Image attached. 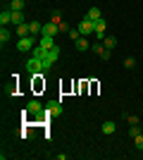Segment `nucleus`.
I'll return each instance as SVG.
<instances>
[{"mask_svg":"<svg viewBox=\"0 0 143 160\" xmlns=\"http://www.w3.org/2000/svg\"><path fill=\"white\" fill-rule=\"evenodd\" d=\"M57 58H60V48L57 46H53V48H48L45 50V55H43V69H50V67H53V62L57 60Z\"/></svg>","mask_w":143,"mask_h":160,"instance_id":"obj_1","label":"nucleus"},{"mask_svg":"<svg viewBox=\"0 0 143 160\" xmlns=\"http://www.w3.org/2000/svg\"><path fill=\"white\" fill-rule=\"evenodd\" d=\"M26 72H29V74L45 72V69H43V60H41V58H34V55H31V58L26 60Z\"/></svg>","mask_w":143,"mask_h":160,"instance_id":"obj_2","label":"nucleus"},{"mask_svg":"<svg viewBox=\"0 0 143 160\" xmlns=\"http://www.w3.org/2000/svg\"><path fill=\"white\" fill-rule=\"evenodd\" d=\"M17 50H19V53L34 50V36H24V38H19V41H17Z\"/></svg>","mask_w":143,"mask_h":160,"instance_id":"obj_3","label":"nucleus"},{"mask_svg":"<svg viewBox=\"0 0 143 160\" xmlns=\"http://www.w3.org/2000/svg\"><path fill=\"white\" fill-rule=\"evenodd\" d=\"M79 31H81V36H91V33H95V22H91L88 17H83L81 24H79Z\"/></svg>","mask_w":143,"mask_h":160,"instance_id":"obj_4","label":"nucleus"},{"mask_svg":"<svg viewBox=\"0 0 143 160\" xmlns=\"http://www.w3.org/2000/svg\"><path fill=\"white\" fill-rule=\"evenodd\" d=\"M45 112L50 115V117H60V115H62V103H60V100H50V103H45Z\"/></svg>","mask_w":143,"mask_h":160,"instance_id":"obj_5","label":"nucleus"},{"mask_svg":"<svg viewBox=\"0 0 143 160\" xmlns=\"http://www.w3.org/2000/svg\"><path fill=\"white\" fill-rule=\"evenodd\" d=\"M24 112H26V115H41L43 112V105L38 103V100H29L26 108H24Z\"/></svg>","mask_w":143,"mask_h":160,"instance_id":"obj_6","label":"nucleus"},{"mask_svg":"<svg viewBox=\"0 0 143 160\" xmlns=\"http://www.w3.org/2000/svg\"><path fill=\"white\" fill-rule=\"evenodd\" d=\"M43 33H45V36H57V33H60V27L53 24V22H45V24H43Z\"/></svg>","mask_w":143,"mask_h":160,"instance_id":"obj_7","label":"nucleus"},{"mask_svg":"<svg viewBox=\"0 0 143 160\" xmlns=\"http://www.w3.org/2000/svg\"><path fill=\"white\" fill-rule=\"evenodd\" d=\"M105 29H107V22H105V19H98V22H95V36H98V38H105Z\"/></svg>","mask_w":143,"mask_h":160,"instance_id":"obj_8","label":"nucleus"},{"mask_svg":"<svg viewBox=\"0 0 143 160\" xmlns=\"http://www.w3.org/2000/svg\"><path fill=\"white\" fill-rule=\"evenodd\" d=\"M43 74H45V72L31 74V77H34V91H41V88H45V81H43Z\"/></svg>","mask_w":143,"mask_h":160,"instance_id":"obj_9","label":"nucleus"},{"mask_svg":"<svg viewBox=\"0 0 143 160\" xmlns=\"http://www.w3.org/2000/svg\"><path fill=\"white\" fill-rule=\"evenodd\" d=\"M38 46H43L48 50V48L55 46V36H45V33H41V41H38Z\"/></svg>","mask_w":143,"mask_h":160,"instance_id":"obj_10","label":"nucleus"},{"mask_svg":"<svg viewBox=\"0 0 143 160\" xmlns=\"http://www.w3.org/2000/svg\"><path fill=\"white\" fill-rule=\"evenodd\" d=\"M74 46H76V50H81V53H83V50H91V43L86 38H81V36L74 41Z\"/></svg>","mask_w":143,"mask_h":160,"instance_id":"obj_11","label":"nucleus"},{"mask_svg":"<svg viewBox=\"0 0 143 160\" xmlns=\"http://www.w3.org/2000/svg\"><path fill=\"white\" fill-rule=\"evenodd\" d=\"M7 22H12V10H10V7H5V10H2V12H0V24H2V27H5Z\"/></svg>","mask_w":143,"mask_h":160,"instance_id":"obj_12","label":"nucleus"},{"mask_svg":"<svg viewBox=\"0 0 143 160\" xmlns=\"http://www.w3.org/2000/svg\"><path fill=\"white\" fill-rule=\"evenodd\" d=\"M12 24H17V27L24 24V10H14L12 12Z\"/></svg>","mask_w":143,"mask_h":160,"instance_id":"obj_13","label":"nucleus"},{"mask_svg":"<svg viewBox=\"0 0 143 160\" xmlns=\"http://www.w3.org/2000/svg\"><path fill=\"white\" fill-rule=\"evenodd\" d=\"M117 132V124L112 120H107V122H102V134H115Z\"/></svg>","mask_w":143,"mask_h":160,"instance_id":"obj_14","label":"nucleus"},{"mask_svg":"<svg viewBox=\"0 0 143 160\" xmlns=\"http://www.w3.org/2000/svg\"><path fill=\"white\" fill-rule=\"evenodd\" d=\"M17 36H19V38L31 36V27H29V24H19V27H17Z\"/></svg>","mask_w":143,"mask_h":160,"instance_id":"obj_15","label":"nucleus"},{"mask_svg":"<svg viewBox=\"0 0 143 160\" xmlns=\"http://www.w3.org/2000/svg\"><path fill=\"white\" fill-rule=\"evenodd\" d=\"M86 17H88L91 22H98V19H102V17H100V7H91Z\"/></svg>","mask_w":143,"mask_h":160,"instance_id":"obj_16","label":"nucleus"},{"mask_svg":"<svg viewBox=\"0 0 143 160\" xmlns=\"http://www.w3.org/2000/svg\"><path fill=\"white\" fill-rule=\"evenodd\" d=\"M29 27H31V36L43 33V24H41V22H29Z\"/></svg>","mask_w":143,"mask_h":160,"instance_id":"obj_17","label":"nucleus"},{"mask_svg":"<svg viewBox=\"0 0 143 160\" xmlns=\"http://www.w3.org/2000/svg\"><path fill=\"white\" fill-rule=\"evenodd\" d=\"M102 46H105V48H110V50H112V48L117 46V38H115V36H105V38H102Z\"/></svg>","mask_w":143,"mask_h":160,"instance_id":"obj_18","label":"nucleus"},{"mask_svg":"<svg viewBox=\"0 0 143 160\" xmlns=\"http://www.w3.org/2000/svg\"><path fill=\"white\" fill-rule=\"evenodd\" d=\"M50 22H53V24H57V27L64 22V19H62V14H60V10H53V14H50Z\"/></svg>","mask_w":143,"mask_h":160,"instance_id":"obj_19","label":"nucleus"},{"mask_svg":"<svg viewBox=\"0 0 143 160\" xmlns=\"http://www.w3.org/2000/svg\"><path fill=\"white\" fill-rule=\"evenodd\" d=\"M10 38H12V33L7 31L5 27H2V29H0V43H2V46H5V43H7V41H10Z\"/></svg>","mask_w":143,"mask_h":160,"instance_id":"obj_20","label":"nucleus"},{"mask_svg":"<svg viewBox=\"0 0 143 160\" xmlns=\"http://www.w3.org/2000/svg\"><path fill=\"white\" fill-rule=\"evenodd\" d=\"M7 7H10L12 12H14V10H24V0H10V5H7Z\"/></svg>","mask_w":143,"mask_h":160,"instance_id":"obj_21","label":"nucleus"},{"mask_svg":"<svg viewBox=\"0 0 143 160\" xmlns=\"http://www.w3.org/2000/svg\"><path fill=\"white\" fill-rule=\"evenodd\" d=\"M138 134H143V129L138 127V124H131V129H129V136H131V139H136Z\"/></svg>","mask_w":143,"mask_h":160,"instance_id":"obj_22","label":"nucleus"},{"mask_svg":"<svg viewBox=\"0 0 143 160\" xmlns=\"http://www.w3.org/2000/svg\"><path fill=\"white\" fill-rule=\"evenodd\" d=\"M124 67H126V69H134V67H136V58H124Z\"/></svg>","mask_w":143,"mask_h":160,"instance_id":"obj_23","label":"nucleus"},{"mask_svg":"<svg viewBox=\"0 0 143 160\" xmlns=\"http://www.w3.org/2000/svg\"><path fill=\"white\" fill-rule=\"evenodd\" d=\"M134 143H136V148H138V151L143 153V134H138L136 139H134Z\"/></svg>","mask_w":143,"mask_h":160,"instance_id":"obj_24","label":"nucleus"},{"mask_svg":"<svg viewBox=\"0 0 143 160\" xmlns=\"http://www.w3.org/2000/svg\"><path fill=\"white\" fill-rule=\"evenodd\" d=\"M79 36H81V31H79V29H69V38H72V41H76Z\"/></svg>","mask_w":143,"mask_h":160,"instance_id":"obj_25","label":"nucleus"},{"mask_svg":"<svg viewBox=\"0 0 143 160\" xmlns=\"http://www.w3.org/2000/svg\"><path fill=\"white\" fill-rule=\"evenodd\" d=\"M126 120H129V124H138V117H136V115H126Z\"/></svg>","mask_w":143,"mask_h":160,"instance_id":"obj_26","label":"nucleus"},{"mask_svg":"<svg viewBox=\"0 0 143 160\" xmlns=\"http://www.w3.org/2000/svg\"><path fill=\"white\" fill-rule=\"evenodd\" d=\"M62 31H69V24H67V22H62V24H60V33Z\"/></svg>","mask_w":143,"mask_h":160,"instance_id":"obj_27","label":"nucleus"}]
</instances>
